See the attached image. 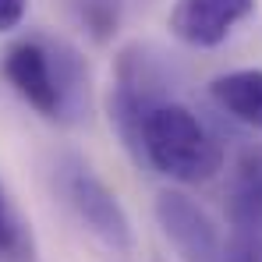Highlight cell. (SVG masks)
Returning <instances> with one entry per match:
<instances>
[{"label":"cell","instance_id":"12","mask_svg":"<svg viewBox=\"0 0 262 262\" xmlns=\"http://www.w3.org/2000/svg\"><path fill=\"white\" fill-rule=\"evenodd\" d=\"M25 11H29V0H0V32L18 29Z\"/></svg>","mask_w":262,"mask_h":262},{"label":"cell","instance_id":"4","mask_svg":"<svg viewBox=\"0 0 262 262\" xmlns=\"http://www.w3.org/2000/svg\"><path fill=\"white\" fill-rule=\"evenodd\" d=\"M53 177H57V188H60L68 209L78 216V223L89 234L114 252H128L131 220L117 199V191L89 167V160L75 156V152H64L53 167Z\"/></svg>","mask_w":262,"mask_h":262},{"label":"cell","instance_id":"6","mask_svg":"<svg viewBox=\"0 0 262 262\" xmlns=\"http://www.w3.org/2000/svg\"><path fill=\"white\" fill-rule=\"evenodd\" d=\"M252 11H255V0H174L170 32L195 50H213Z\"/></svg>","mask_w":262,"mask_h":262},{"label":"cell","instance_id":"11","mask_svg":"<svg viewBox=\"0 0 262 262\" xmlns=\"http://www.w3.org/2000/svg\"><path fill=\"white\" fill-rule=\"evenodd\" d=\"M223 262H262V237L234 230V237L223 248Z\"/></svg>","mask_w":262,"mask_h":262},{"label":"cell","instance_id":"1","mask_svg":"<svg viewBox=\"0 0 262 262\" xmlns=\"http://www.w3.org/2000/svg\"><path fill=\"white\" fill-rule=\"evenodd\" d=\"M4 78L11 89L53 124H78L89 117L85 57L64 39L25 36L4 50Z\"/></svg>","mask_w":262,"mask_h":262},{"label":"cell","instance_id":"10","mask_svg":"<svg viewBox=\"0 0 262 262\" xmlns=\"http://www.w3.org/2000/svg\"><path fill=\"white\" fill-rule=\"evenodd\" d=\"M32 259V234L21 220L18 206L0 184V262H29Z\"/></svg>","mask_w":262,"mask_h":262},{"label":"cell","instance_id":"9","mask_svg":"<svg viewBox=\"0 0 262 262\" xmlns=\"http://www.w3.org/2000/svg\"><path fill=\"white\" fill-rule=\"evenodd\" d=\"M124 7H128V0H71L75 21L96 43H106L117 36V29L124 21Z\"/></svg>","mask_w":262,"mask_h":262},{"label":"cell","instance_id":"5","mask_svg":"<svg viewBox=\"0 0 262 262\" xmlns=\"http://www.w3.org/2000/svg\"><path fill=\"white\" fill-rule=\"evenodd\" d=\"M152 213L160 223V234L170 241L181 262H223V245H220L216 227L191 195L167 188L156 195Z\"/></svg>","mask_w":262,"mask_h":262},{"label":"cell","instance_id":"3","mask_svg":"<svg viewBox=\"0 0 262 262\" xmlns=\"http://www.w3.org/2000/svg\"><path fill=\"white\" fill-rule=\"evenodd\" d=\"M184 82L181 68L170 53H163L152 43H131L117 53L114 64V85H110V124L117 128L121 142L138 156V138L145 117L174 103L177 89Z\"/></svg>","mask_w":262,"mask_h":262},{"label":"cell","instance_id":"7","mask_svg":"<svg viewBox=\"0 0 262 262\" xmlns=\"http://www.w3.org/2000/svg\"><path fill=\"white\" fill-rule=\"evenodd\" d=\"M227 216L241 234L262 237V145L241 152L227 184Z\"/></svg>","mask_w":262,"mask_h":262},{"label":"cell","instance_id":"2","mask_svg":"<svg viewBox=\"0 0 262 262\" xmlns=\"http://www.w3.org/2000/svg\"><path fill=\"white\" fill-rule=\"evenodd\" d=\"M135 160L170 181L199 184L216 177V170L223 167V145L195 110L174 99L145 117Z\"/></svg>","mask_w":262,"mask_h":262},{"label":"cell","instance_id":"8","mask_svg":"<svg viewBox=\"0 0 262 262\" xmlns=\"http://www.w3.org/2000/svg\"><path fill=\"white\" fill-rule=\"evenodd\" d=\"M209 96L220 110L252 131H262V68H237L209 82Z\"/></svg>","mask_w":262,"mask_h":262}]
</instances>
